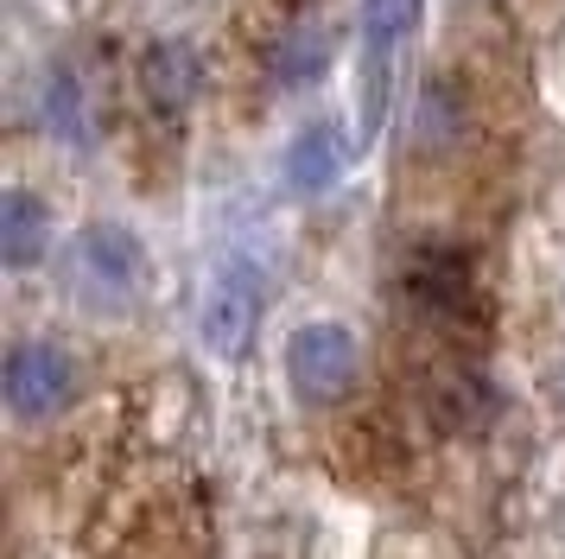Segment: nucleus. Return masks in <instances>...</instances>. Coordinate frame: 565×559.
I'll use <instances>...</instances> for the list:
<instances>
[{
    "label": "nucleus",
    "instance_id": "nucleus-1",
    "mask_svg": "<svg viewBox=\"0 0 565 559\" xmlns=\"http://www.w3.org/2000/svg\"><path fill=\"white\" fill-rule=\"evenodd\" d=\"M147 280H153V261H147V242L128 223H83L64 249V286L83 312L121 318V312L140 305Z\"/></svg>",
    "mask_w": 565,
    "mask_h": 559
},
{
    "label": "nucleus",
    "instance_id": "nucleus-6",
    "mask_svg": "<svg viewBox=\"0 0 565 559\" xmlns=\"http://www.w3.org/2000/svg\"><path fill=\"white\" fill-rule=\"evenodd\" d=\"M362 140H350V127L337 122V115H318L306 122L292 140H286V159H280V178L292 198H324L337 178L350 172V159H356Z\"/></svg>",
    "mask_w": 565,
    "mask_h": 559
},
{
    "label": "nucleus",
    "instance_id": "nucleus-8",
    "mask_svg": "<svg viewBox=\"0 0 565 559\" xmlns=\"http://www.w3.org/2000/svg\"><path fill=\"white\" fill-rule=\"evenodd\" d=\"M45 249H52V203L26 191V184H13L0 198V261L13 274H26V267L45 261Z\"/></svg>",
    "mask_w": 565,
    "mask_h": 559
},
{
    "label": "nucleus",
    "instance_id": "nucleus-7",
    "mask_svg": "<svg viewBox=\"0 0 565 559\" xmlns=\"http://www.w3.org/2000/svg\"><path fill=\"white\" fill-rule=\"evenodd\" d=\"M331 71V32L318 13H292L280 25V39H267V76L280 89H306L318 76Z\"/></svg>",
    "mask_w": 565,
    "mask_h": 559
},
{
    "label": "nucleus",
    "instance_id": "nucleus-4",
    "mask_svg": "<svg viewBox=\"0 0 565 559\" xmlns=\"http://www.w3.org/2000/svg\"><path fill=\"white\" fill-rule=\"evenodd\" d=\"M0 394H7V413L20 426H39V420H52V413L71 407V394H77V362H71V350H57L45 337H26V344L7 350Z\"/></svg>",
    "mask_w": 565,
    "mask_h": 559
},
{
    "label": "nucleus",
    "instance_id": "nucleus-2",
    "mask_svg": "<svg viewBox=\"0 0 565 559\" xmlns=\"http://www.w3.org/2000/svg\"><path fill=\"white\" fill-rule=\"evenodd\" d=\"M260 305H267V274H260L255 254H223L204 280V299H198V337L210 356H235L255 344L260 330Z\"/></svg>",
    "mask_w": 565,
    "mask_h": 559
},
{
    "label": "nucleus",
    "instance_id": "nucleus-5",
    "mask_svg": "<svg viewBox=\"0 0 565 559\" xmlns=\"http://www.w3.org/2000/svg\"><path fill=\"white\" fill-rule=\"evenodd\" d=\"M419 13H426V0H362V134L382 127L394 64L419 32Z\"/></svg>",
    "mask_w": 565,
    "mask_h": 559
},
{
    "label": "nucleus",
    "instance_id": "nucleus-10",
    "mask_svg": "<svg viewBox=\"0 0 565 559\" xmlns=\"http://www.w3.org/2000/svg\"><path fill=\"white\" fill-rule=\"evenodd\" d=\"M140 83H147V108L179 122L184 108H191V96H198V83H204L198 51L184 45V39H159V45L147 51V64H140Z\"/></svg>",
    "mask_w": 565,
    "mask_h": 559
},
{
    "label": "nucleus",
    "instance_id": "nucleus-9",
    "mask_svg": "<svg viewBox=\"0 0 565 559\" xmlns=\"http://www.w3.org/2000/svg\"><path fill=\"white\" fill-rule=\"evenodd\" d=\"M407 286H413V299L426 305V312H438V318H458V312H470V299H477L470 261L451 254V249H419L413 254Z\"/></svg>",
    "mask_w": 565,
    "mask_h": 559
},
{
    "label": "nucleus",
    "instance_id": "nucleus-3",
    "mask_svg": "<svg viewBox=\"0 0 565 559\" xmlns=\"http://www.w3.org/2000/svg\"><path fill=\"white\" fill-rule=\"evenodd\" d=\"M356 369H362L356 330L331 325V318H311L286 337V388L306 407H337L356 388Z\"/></svg>",
    "mask_w": 565,
    "mask_h": 559
},
{
    "label": "nucleus",
    "instance_id": "nucleus-11",
    "mask_svg": "<svg viewBox=\"0 0 565 559\" xmlns=\"http://www.w3.org/2000/svg\"><path fill=\"white\" fill-rule=\"evenodd\" d=\"M39 115H45V127H52L64 147H83L89 140V115H83V83L64 64L57 71H45V89H39Z\"/></svg>",
    "mask_w": 565,
    "mask_h": 559
}]
</instances>
